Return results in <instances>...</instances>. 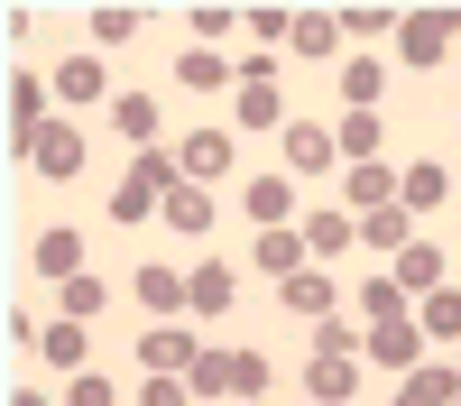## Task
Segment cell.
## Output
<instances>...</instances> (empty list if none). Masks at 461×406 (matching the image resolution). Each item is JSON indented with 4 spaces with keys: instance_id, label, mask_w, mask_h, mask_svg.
Segmentation results:
<instances>
[{
    "instance_id": "f35d334b",
    "label": "cell",
    "mask_w": 461,
    "mask_h": 406,
    "mask_svg": "<svg viewBox=\"0 0 461 406\" xmlns=\"http://www.w3.org/2000/svg\"><path fill=\"white\" fill-rule=\"evenodd\" d=\"M341 37H397V10H378V0H351V10H341Z\"/></svg>"
},
{
    "instance_id": "8d00e7d4",
    "label": "cell",
    "mask_w": 461,
    "mask_h": 406,
    "mask_svg": "<svg viewBox=\"0 0 461 406\" xmlns=\"http://www.w3.org/2000/svg\"><path fill=\"white\" fill-rule=\"evenodd\" d=\"M148 212H167L158 194H148V185H130V176H121V185H111V221H121V231H139V221H148Z\"/></svg>"
},
{
    "instance_id": "52a82bcc",
    "label": "cell",
    "mask_w": 461,
    "mask_h": 406,
    "mask_svg": "<svg viewBox=\"0 0 461 406\" xmlns=\"http://www.w3.org/2000/svg\"><path fill=\"white\" fill-rule=\"evenodd\" d=\"M240 212L258 221V231H286L295 221V176L277 167V176H240Z\"/></svg>"
},
{
    "instance_id": "3957f363",
    "label": "cell",
    "mask_w": 461,
    "mask_h": 406,
    "mask_svg": "<svg viewBox=\"0 0 461 406\" xmlns=\"http://www.w3.org/2000/svg\"><path fill=\"white\" fill-rule=\"evenodd\" d=\"M56 84H37V74H10V158H28L37 139H47V121H56Z\"/></svg>"
},
{
    "instance_id": "c3c4849f",
    "label": "cell",
    "mask_w": 461,
    "mask_h": 406,
    "mask_svg": "<svg viewBox=\"0 0 461 406\" xmlns=\"http://www.w3.org/2000/svg\"><path fill=\"white\" fill-rule=\"evenodd\" d=\"M452 369H461V360H452Z\"/></svg>"
},
{
    "instance_id": "7a4b0ae2",
    "label": "cell",
    "mask_w": 461,
    "mask_h": 406,
    "mask_svg": "<svg viewBox=\"0 0 461 406\" xmlns=\"http://www.w3.org/2000/svg\"><path fill=\"white\" fill-rule=\"evenodd\" d=\"M277 148H286V176H341V139H332V121H286L277 130Z\"/></svg>"
},
{
    "instance_id": "836d02e7",
    "label": "cell",
    "mask_w": 461,
    "mask_h": 406,
    "mask_svg": "<svg viewBox=\"0 0 461 406\" xmlns=\"http://www.w3.org/2000/svg\"><path fill=\"white\" fill-rule=\"evenodd\" d=\"M360 342H369V332H360L351 314H332V323H314V360H360Z\"/></svg>"
},
{
    "instance_id": "d6986e66",
    "label": "cell",
    "mask_w": 461,
    "mask_h": 406,
    "mask_svg": "<svg viewBox=\"0 0 461 406\" xmlns=\"http://www.w3.org/2000/svg\"><path fill=\"white\" fill-rule=\"evenodd\" d=\"M397 203H406V212H434V203H452V167H443V158H415V167H397Z\"/></svg>"
},
{
    "instance_id": "d6a6232c",
    "label": "cell",
    "mask_w": 461,
    "mask_h": 406,
    "mask_svg": "<svg viewBox=\"0 0 461 406\" xmlns=\"http://www.w3.org/2000/svg\"><path fill=\"white\" fill-rule=\"evenodd\" d=\"M185 388H194V406H221L230 397V351H203L194 369H185Z\"/></svg>"
},
{
    "instance_id": "5bb4252c",
    "label": "cell",
    "mask_w": 461,
    "mask_h": 406,
    "mask_svg": "<svg viewBox=\"0 0 461 406\" xmlns=\"http://www.w3.org/2000/svg\"><path fill=\"white\" fill-rule=\"evenodd\" d=\"M176 167L194 176V185H221L230 167H240V148H230V130H194V139L176 148Z\"/></svg>"
},
{
    "instance_id": "d590c367",
    "label": "cell",
    "mask_w": 461,
    "mask_h": 406,
    "mask_svg": "<svg viewBox=\"0 0 461 406\" xmlns=\"http://www.w3.org/2000/svg\"><path fill=\"white\" fill-rule=\"evenodd\" d=\"M267 388H277L267 351H230V397H267Z\"/></svg>"
},
{
    "instance_id": "7bdbcfd3",
    "label": "cell",
    "mask_w": 461,
    "mask_h": 406,
    "mask_svg": "<svg viewBox=\"0 0 461 406\" xmlns=\"http://www.w3.org/2000/svg\"><path fill=\"white\" fill-rule=\"evenodd\" d=\"M230 28H240V10H221V0H203V10H194V37H230Z\"/></svg>"
},
{
    "instance_id": "ba28073f",
    "label": "cell",
    "mask_w": 461,
    "mask_h": 406,
    "mask_svg": "<svg viewBox=\"0 0 461 406\" xmlns=\"http://www.w3.org/2000/svg\"><path fill=\"white\" fill-rule=\"evenodd\" d=\"M47 84H56V102H74V111H93V102L111 111V102H121V93H111V65H102V56H65Z\"/></svg>"
},
{
    "instance_id": "ffe728a7",
    "label": "cell",
    "mask_w": 461,
    "mask_h": 406,
    "mask_svg": "<svg viewBox=\"0 0 461 406\" xmlns=\"http://www.w3.org/2000/svg\"><path fill=\"white\" fill-rule=\"evenodd\" d=\"M111 130H121L130 148H158V130H167V111H158V93H121V102H111Z\"/></svg>"
},
{
    "instance_id": "4dcf8cb0",
    "label": "cell",
    "mask_w": 461,
    "mask_h": 406,
    "mask_svg": "<svg viewBox=\"0 0 461 406\" xmlns=\"http://www.w3.org/2000/svg\"><path fill=\"white\" fill-rule=\"evenodd\" d=\"M130 185H148V194H158V203H167V194H176V185H185V167L167 158V148H139V158H130Z\"/></svg>"
},
{
    "instance_id": "e575fe53",
    "label": "cell",
    "mask_w": 461,
    "mask_h": 406,
    "mask_svg": "<svg viewBox=\"0 0 461 406\" xmlns=\"http://www.w3.org/2000/svg\"><path fill=\"white\" fill-rule=\"evenodd\" d=\"M240 130H286V102H277V84H240Z\"/></svg>"
},
{
    "instance_id": "ee69618b",
    "label": "cell",
    "mask_w": 461,
    "mask_h": 406,
    "mask_svg": "<svg viewBox=\"0 0 461 406\" xmlns=\"http://www.w3.org/2000/svg\"><path fill=\"white\" fill-rule=\"evenodd\" d=\"M10 406H65V397H37V388H10Z\"/></svg>"
},
{
    "instance_id": "484cf974",
    "label": "cell",
    "mask_w": 461,
    "mask_h": 406,
    "mask_svg": "<svg viewBox=\"0 0 461 406\" xmlns=\"http://www.w3.org/2000/svg\"><path fill=\"white\" fill-rule=\"evenodd\" d=\"M360 314H369V323H406V314H415V295H406L388 268H378V277H360Z\"/></svg>"
},
{
    "instance_id": "9c48e42d",
    "label": "cell",
    "mask_w": 461,
    "mask_h": 406,
    "mask_svg": "<svg viewBox=\"0 0 461 406\" xmlns=\"http://www.w3.org/2000/svg\"><path fill=\"white\" fill-rule=\"evenodd\" d=\"M277 305H286L295 323H332V314H341V286H332L323 268H295V277H277Z\"/></svg>"
},
{
    "instance_id": "8992f818",
    "label": "cell",
    "mask_w": 461,
    "mask_h": 406,
    "mask_svg": "<svg viewBox=\"0 0 461 406\" xmlns=\"http://www.w3.org/2000/svg\"><path fill=\"white\" fill-rule=\"evenodd\" d=\"M28 268L47 277V286H65V277H84V231H74V221H47V231L28 240Z\"/></svg>"
},
{
    "instance_id": "7c38bea8",
    "label": "cell",
    "mask_w": 461,
    "mask_h": 406,
    "mask_svg": "<svg viewBox=\"0 0 461 406\" xmlns=\"http://www.w3.org/2000/svg\"><path fill=\"white\" fill-rule=\"evenodd\" d=\"M443 258H452L443 240H425V231H415V240H406V249L388 258V277H397L406 295H434V286H452V277H443Z\"/></svg>"
},
{
    "instance_id": "7402d4cb",
    "label": "cell",
    "mask_w": 461,
    "mask_h": 406,
    "mask_svg": "<svg viewBox=\"0 0 461 406\" xmlns=\"http://www.w3.org/2000/svg\"><path fill=\"white\" fill-rule=\"evenodd\" d=\"M249 258H258L267 277H295V268H314V249H304V231H295V221H286V231H258V240H249Z\"/></svg>"
},
{
    "instance_id": "bcb514c9",
    "label": "cell",
    "mask_w": 461,
    "mask_h": 406,
    "mask_svg": "<svg viewBox=\"0 0 461 406\" xmlns=\"http://www.w3.org/2000/svg\"><path fill=\"white\" fill-rule=\"evenodd\" d=\"M443 406H461V397H443Z\"/></svg>"
},
{
    "instance_id": "7dc6e473",
    "label": "cell",
    "mask_w": 461,
    "mask_h": 406,
    "mask_svg": "<svg viewBox=\"0 0 461 406\" xmlns=\"http://www.w3.org/2000/svg\"><path fill=\"white\" fill-rule=\"evenodd\" d=\"M304 406H314V397H304Z\"/></svg>"
},
{
    "instance_id": "74e56055",
    "label": "cell",
    "mask_w": 461,
    "mask_h": 406,
    "mask_svg": "<svg viewBox=\"0 0 461 406\" xmlns=\"http://www.w3.org/2000/svg\"><path fill=\"white\" fill-rule=\"evenodd\" d=\"M130 37H139V10L102 0V10H93V56H102V47H130Z\"/></svg>"
},
{
    "instance_id": "8fae6325",
    "label": "cell",
    "mask_w": 461,
    "mask_h": 406,
    "mask_svg": "<svg viewBox=\"0 0 461 406\" xmlns=\"http://www.w3.org/2000/svg\"><path fill=\"white\" fill-rule=\"evenodd\" d=\"M84 158H93V148H84V130H74V121H47V139L28 148V167L47 176V185H65V176H84Z\"/></svg>"
},
{
    "instance_id": "ab89813d",
    "label": "cell",
    "mask_w": 461,
    "mask_h": 406,
    "mask_svg": "<svg viewBox=\"0 0 461 406\" xmlns=\"http://www.w3.org/2000/svg\"><path fill=\"white\" fill-rule=\"evenodd\" d=\"M240 28L258 37V47H267V56H277V47H286V37H295V10H240Z\"/></svg>"
},
{
    "instance_id": "60d3db41",
    "label": "cell",
    "mask_w": 461,
    "mask_h": 406,
    "mask_svg": "<svg viewBox=\"0 0 461 406\" xmlns=\"http://www.w3.org/2000/svg\"><path fill=\"white\" fill-rule=\"evenodd\" d=\"M65 406H121V388H111L102 369H84V379H65Z\"/></svg>"
},
{
    "instance_id": "603a6c76",
    "label": "cell",
    "mask_w": 461,
    "mask_h": 406,
    "mask_svg": "<svg viewBox=\"0 0 461 406\" xmlns=\"http://www.w3.org/2000/svg\"><path fill=\"white\" fill-rule=\"evenodd\" d=\"M415 332H425V342H452V351H461V286L415 295Z\"/></svg>"
},
{
    "instance_id": "e0dca14e",
    "label": "cell",
    "mask_w": 461,
    "mask_h": 406,
    "mask_svg": "<svg viewBox=\"0 0 461 406\" xmlns=\"http://www.w3.org/2000/svg\"><path fill=\"white\" fill-rule=\"evenodd\" d=\"M212 221H221V203H212V185H194V176H185L176 194H167V231H176V240H203Z\"/></svg>"
},
{
    "instance_id": "83f0119b",
    "label": "cell",
    "mask_w": 461,
    "mask_h": 406,
    "mask_svg": "<svg viewBox=\"0 0 461 406\" xmlns=\"http://www.w3.org/2000/svg\"><path fill=\"white\" fill-rule=\"evenodd\" d=\"M360 240H369L378 258H397V249L415 240V212H406V203H388V212H360Z\"/></svg>"
},
{
    "instance_id": "f6af8a7d",
    "label": "cell",
    "mask_w": 461,
    "mask_h": 406,
    "mask_svg": "<svg viewBox=\"0 0 461 406\" xmlns=\"http://www.w3.org/2000/svg\"><path fill=\"white\" fill-rule=\"evenodd\" d=\"M397 406H415V397H397Z\"/></svg>"
},
{
    "instance_id": "2e32d148",
    "label": "cell",
    "mask_w": 461,
    "mask_h": 406,
    "mask_svg": "<svg viewBox=\"0 0 461 406\" xmlns=\"http://www.w3.org/2000/svg\"><path fill=\"white\" fill-rule=\"evenodd\" d=\"M37 360H47V369H65V379H84V369H93V342H84V323H74V314H56L47 332H37Z\"/></svg>"
},
{
    "instance_id": "30bf717a",
    "label": "cell",
    "mask_w": 461,
    "mask_h": 406,
    "mask_svg": "<svg viewBox=\"0 0 461 406\" xmlns=\"http://www.w3.org/2000/svg\"><path fill=\"white\" fill-rule=\"evenodd\" d=\"M194 360H203V342H194V332H176V323L139 332V369H148V379H185Z\"/></svg>"
},
{
    "instance_id": "cb8c5ba5",
    "label": "cell",
    "mask_w": 461,
    "mask_h": 406,
    "mask_svg": "<svg viewBox=\"0 0 461 406\" xmlns=\"http://www.w3.org/2000/svg\"><path fill=\"white\" fill-rule=\"evenodd\" d=\"M332 139H341V167H369V158H378V139H388V121H378V111H341Z\"/></svg>"
},
{
    "instance_id": "5b68a950",
    "label": "cell",
    "mask_w": 461,
    "mask_h": 406,
    "mask_svg": "<svg viewBox=\"0 0 461 406\" xmlns=\"http://www.w3.org/2000/svg\"><path fill=\"white\" fill-rule=\"evenodd\" d=\"M360 360H369V369H397V379H415V369H425V332H415V314H406V323H369Z\"/></svg>"
},
{
    "instance_id": "277c9868",
    "label": "cell",
    "mask_w": 461,
    "mask_h": 406,
    "mask_svg": "<svg viewBox=\"0 0 461 406\" xmlns=\"http://www.w3.org/2000/svg\"><path fill=\"white\" fill-rule=\"evenodd\" d=\"M230 305H240V277H230V258H194V268H185V314L221 323Z\"/></svg>"
},
{
    "instance_id": "1f68e13d",
    "label": "cell",
    "mask_w": 461,
    "mask_h": 406,
    "mask_svg": "<svg viewBox=\"0 0 461 406\" xmlns=\"http://www.w3.org/2000/svg\"><path fill=\"white\" fill-rule=\"evenodd\" d=\"M397 397H415V406H443V397H461V369H452V360H425V369H415V379H406Z\"/></svg>"
},
{
    "instance_id": "b9f144b4",
    "label": "cell",
    "mask_w": 461,
    "mask_h": 406,
    "mask_svg": "<svg viewBox=\"0 0 461 406\" xmlns=\"http://www.w3.org/2000/svg\"><path fill=\"white\" fill-rule=\"evenodd\" d=\"M139 406H194V388H185V379H148Z\"/></svg>"
},
{
    "instance_id": "44dd1931",
    "label": "cell",
    "mask_w": 461,
    "mask_h": 406,
    "mask_svg": "<svg viewBox=\"0 0 461 406\" xmlns=\"http://www.w3.org/2000/svg\"><path fill=\"white\" fill-rule=\"evenodd\" d=\"M304 397L314 406H351L360 397V360H304Z\"/></svg>"
},
{
    "instance_id": "f1b7e54d",
    "label": "cell",
    "mask_w": 461,
    "mask_h": 406,
    "mask_svg": "<svg viewBox=\"0 0 461 406\" xmlns=\"http://www.w3.org/2000/svg\"><path fill=\"white\" fill-rule=\"evenodd\" d=\"M351 240H360V212H314V221H304V249H314V258H341Z\"/></svg>"
},
{
    "instance_id": "f546056e",
    "label": "cell",
    "mask_w": 461,
    "mask_h": 406,
    "mask_svg": "<svg viewBox=\"0 0 461 406\" xmlns=\"http://www.w3.org/2000/svg\"><path fill=\"white\" fill-rule=\"evenodd\" d=\"M102 305H111V286H102L93 268H84V277H65V286H56V314H74V323H102Z\"/></svg>"
},
{
    "instance_id": "4fadbf2b",
    "label": "cell",
    "mask_w": 461,
    "mask_h": 406,
    "mask_svg": "<svg viewBox=\"0 0 461 406\" xmlns=\"http://www.w3.org/2000/svg\"><path fill=\"white\" fill-rule=\"evenodd\" d=\"M130 295H139V305L158 314V323H176V314H185V268H167V258H139Z\"/></svg>"
},
{
    "instance_id": "6da1fadb",
    "label": "cell",
    "mask_w": 461,
    "mask_h": 406,
    "mask_svg": "<svg viewBox=\"0 0 461 406\" xmlns=\"http://www.w3.org/2000/svg\"><path fill=\"white\" fill-rule=\"evenodd\" d=\"M452 37H461V10H397V65L434 74L452 56Z\"/></svg>"
},
{
    "instance_id": "ac0fdd59",
    "label": "cell",
    "mask_w": 461,
    "mask_h": 406,
    "mask_svg": "<svg viewBox=\"0 0 461 406\" xmlns=\"http://www.w3.org/2000/svg\"><path fill=\"white\" fill-rule=\"evenodd\" d=\"M286 56H304V65H332V56H341V10H295Z\"/></svg>"
},
{
    "instance_id": "d4e9b609",
    "label": "cell",
    "mask_w": 461,
    "mask_h": 406,
    "mask_svg": "<svg viewBox=\"0 0 461 406\" xmlns=\"http://www.w3.org/2000/svg\"><path fill=\"white\" fill-rule=\"evenodd\" d=\"M341 102L378 111V102H388V65H378V56H341Z\"/></svg>"
},
{
    "instance_id": "4316f807",
    "label": "cell",
    "mask_w": 461,
    "mask_h": 406,
    "mask_svg": "<svg viewBox=\"0 0 461 406\" xmlns=\"http://www.w3.org/2000/svg\"><path fill=\"white\" fill-rule=\"evenodd\" d=\"M176 84H185V93H230V56L185 47V56H176Z\"/></svg>"
},
{
    "instance_id": "9a60e30c",
    "label": "cell",
    "mask_w": 461,
    "mask_h": 406,
    "mask_svg": "<svg viewBox=\"0 0 461 406\" xmlns=\"http://www.w3.org/2000/svg\"><path fill=\"white\" fill-rule=\"evenodd\" d=\"M388 203H397V176H388V158L341 167V212H388Z\"/></svg>"
}]
</instances>
